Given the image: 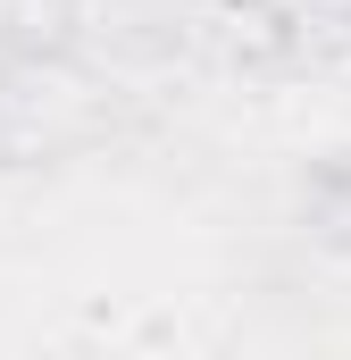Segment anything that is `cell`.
<instances>
[]
</instances>
